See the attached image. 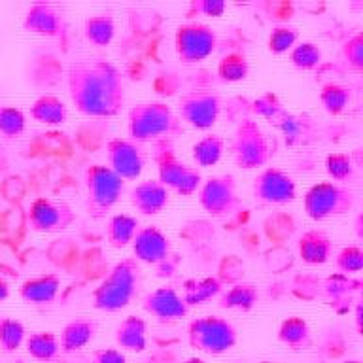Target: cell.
Wrapping results in <instances>:
<instances>
[{"instance_id": "cell-1", "label": "cell", "mask_w": 363, "mask_h": 363, "mask_svg": "<svg viewBox=\"0 0 363 363\" xmlns=\"http://www.w3.org/2000/svg\"><path fill=\"white\" fill-rule=\"evenodd\" d=\"M68 93L78 112L89 118H113L125 106L123 76L106 59H79L68 67Z\"/></svg>"}, {"instance_id": "cell-2", "label": "cell", "mask_w": 363, "mask_h": 363, "mask_svg": "<svg viewBox=\"0 0 363 363\" xmlns=\"http://www.w3.org/2000/svg\"><path fill=\"white\" fill-rule=\"evenodd\" d=\"M127 130L130 140L138 144L157 140H172L184 133L178 113L161 101L138 102L129 108Z\"/></svg>"}, {"instance_id": "cell-3", "label": "cell", "mask_w": 363, "mask_h": 363, "mask_svg": "<svg viewBox=\"0 0 363 363\" xmlns=\"http://www.w3.org/2000/svg\"><path fill=\"white\" fill-rule=\"evenodd\" d=\"M142 271L135 257H125L110 269L102 282L93 289V306L102 312H119L127 308L138 294Z\"/></svg>"}, {"instance_id": "cell-4", "label": "cell", "mask_w": 363, "mask_h": 363, "mask_svg": "<svg viewBox=\"0 0 363 363\" xmlns=\"http://www.w3.org/2000/svg\"><path fill=\"white\" fill-rule=\"evenodd\" d=\"M153 161L157 164V180L169 191H174L182 197H191L203 184V174L197 167L182 161L174 152L172 140L153 142Z\"/></svg>"}, {"instance_id": "cell-5", "label": "cell", "mask_w": 363, "mask_h": 363, "mask_svg": "<svg viewBox=\"0 0 363 363\" xmlns=\"http://www.w3.org/2000/svg\"><path fill=\"white\" fill-rule=\"evenodd\" d=\"M231 155L238 169H263L274 155V142H271V136L261 129L257 121L246 118L235 129L231 140Z\"/></svg>"}, {"instance_id": "cell-6", "label": "cell", "mask_w": 363, "mask_h": 363, "mask_svg": "<svg viewBox=\"0 0 363 363\" xmlns=\"http://www.w3.org/2000/svg\"><path fill=\"white\" fill-rule=\"evenodd\" d=\"M237 329L221 316L193 318L187 325V342L197 352L221 356L237 346Z\"/></svg>"}, {"instance_id": "cell-7", "label": "cell", "mask_w": 363, "mask_h": 363, "mask_svg": "<svg viewBox=\"0 0 363 363\" xmlns=\"http://www.w3.org/2000/svg\"><path fill=\"white\" fill-rule=\"evenodd\" d=\"M354 191L337 182H318L306 189L303 197L306 216L312 221H323L339 218L354 208Z\"/></svg>"}, {"instance_id": "cell-8", "label": "cell", "mask_w": 363, "mask_h": 363, "mask_svg": "<svg viewBox=\"0 0 363 363\" xmlns=\"http://www.w3.org/2000/svg\"><path fill=\"white\" fill-rule=\"evenodd\" d=\"M85 191L89 214L93 218H104L119 203L125 191V180L108 164L95 163L85 170Z\"/></svg>"}, {"instance_id": "cell-9", "label": "cell", "mask_w": 363, "mask_h": 363, "mask_svg": "<svg viewBox=\"0 0 363 363\" xmlns=\"http://www.w3.org/2000/svg\"><path fill=\"white\" fill-rule=\"evenodd\" d=\"M218 45V36L212 27L206 23L187 21L176 28L174 48L176 55L182 62L195 65L208 59Z\"/></svg>"}, {"instance_id": "cell-10", "label": "cell", "mask_w": 363, "mask_h": 363, "mask_svg": "<svg viewBox=\"0 0 363 363\" xmlns=\"http://www.w3.org/2000/svg\"><path fill=\"white\" fill-rule=\"evenodd\" d=\"M221 99L210 89L189 91L178 101V118L197 130L212 129L220 118Z\"/></svg>"}, {"instance_id": "cell-11", "label": "cell", "mask_w": 363, "mask_h": 363, "mask_svg": "<svg viewBox=\"0 0 363 363\" xmlns=\"http://www.w3.org/2000/svg\"><path fill=\"white\" fill-rule=\"evenodd\" d=\"M199 204L204 212L216 218H223L237 212L240 206V199L237 193V182L233 174L210 176L203 180L199 187Z\"/></svg>"}, {"instance_id": "cell-12", "label": "cell", "mask_w": 363, "mask_h": 363, "mask_svg": "<svg viewBox=\"0 0 363 363\" xmlns=\"http://www.w3.org/2000/svg\"><path fill=\"white\" fill-rule=\"evenodd\" d=\"M254 199L261 204H289L297 197V184L286 170L278 167H265L252 184Z\"/></svg>"}, {"instance_id": "cell-13", "label": "cell", "mask_w": 363, "mask_h": 363, "mask_svg": "<svg viewBox=\"0 0 363 363\" xmlns=\"http://www.w3.org/2000/svg\"><path fill=\"white\" fill-rule=\"evenodd\" d=\"M108 167L121 178V180H136L140 178L146 167V152L138 142L130 138L113 136L106 142Z\"/></svg>"}, {"instance_id": "cell-14", "label": "cell", "mask_w": 363, "mask_h": 363, "mask_svg": "<svg viewBox=\"0 0 363 363\" xmlns=\"http://www.w3.org/2000/svg\"><path fill=\"white\" fill-rule=\"evenodd\" d=\"M74 210L67 203L50 197L34 199L28 208V225L36 233H59L72 225Z\"/></svg>"}, {"instance_id": "cell-15", "label": "cell", "mask_w": 363, "mask_h": 363, "mask_svg": "<svg viewBox=\"0 0 363 363\" xmlns=\"http://www.w3.org/2000/svg\"><path fill=\"white\" fill-rule=\"evenodd\" d=\"M133 254L138 263L159 265L169 259L170 240L157 225H144L133 240Z\"/></svg>"}, {"instance_id": "cell-16", "label": "cell", "mask_w": 363, "mask_h": 363, "mask_svg": "<svg viewBox=\"0 0 363 363\" xmlns=\"http://www.w3.org/2000/svg\"><path fill=\"white\" fill-rule=\"evenodd\" d=\"M142 308L161 322H174L189 314V306L184 297L170 286H161L150 291L142 301Z\"/></svg>"}, {"instance_id": "cell-17", "label": "cell", "mask_w": 363, "mask_h": 363, "mask_svg": "<svg viewBox=\"0 0 363 363\" xmlns=\"http://www.w3.org/2000/svg\"><path fill=\"white\" fill-rule=\"evenodd\" d=\"M23 28L40 36H61L65 33V13L51 2H34L23 17Z\"/></svg>"}, {"instance_id": "cell-18", "label": "cell", "mask_w": 363, "mask_h": 363, "mask_svg": "<svg viewBox=\"0 0 363 363\" xmlns=\"http://www.w3.org/2000/svg\"><path fill=\"white\" fill-rule=\"evenodd\" d=\"M129 201L142 216L161 214L170 203V191L159 180H142L129 193Z\"/></svg>"}, {"instance_id": "cell-19", "label": "cell", "mask_w": 363, "mask_h": 363, "mask_svg": "<svg viewBox=\"0 0 363 363\" xmlns=\"http://www.w3.org/2000/svg\"><path fill=\"white\" fill-rule=\"evenodd\" d=\"M61 289V278L55 272H45L25 280L19 288V297L28 305H48L57 299Z\"/></svg>"}, {"instance_id": "cell-20", "label": "cell", "mask_w": 363, "mask_h": 363, "mask_svg": "<svg viewBox=\"0 0 363 363\" xmlns=\"http://www.w3.org/2000/svg\"><path fill=\"white\" fill-rule=\"evenodd\" d=\"M96 322L91 318H74L67 325L62 328L61 337H59V345L61 350L67 354H74V352L82 350L89 345L91 340L95 339L96 335Z\"/></svg>"}, {"instance_id": "cell-21", "label": "cell", "mask_w": 363, "mask_h": 363, "mask_svg": "<svg viewBox=\"0 0 363 363\" xmlns=\"http://www.w3.org/2000/svg\"><path fill=\"white\" fill-rule=\"evenodd\" d=\"M333 255V240L323 231L311 229L299 238V257L306 265H323Z\"/></svg>"}, {"instance_id": "cell-22", "label": "cell", "mask_w": 363, "mask_h": 363, "mask_svg": "<svg viewBox=\"0 0 363 363\" xmlns=\"http://www.w3.org/2000/svg\"><path fill=\"white\" fill-rule=\"evenodd\" d=\"M146 331L147 323L144 318L135 316V314L123 318L116 328V345L121 350L140 354V352L146 350L147 346Z\"/></svg>"}, {"instance_id": "cell-23", "label": "cell", "mask_w": 363, "mask_h": 363, "mask_svg": "<svg viewBox=\"0 0 363 363\" xmlns=\"http://www.w3.org/2000/svg\"><path fill=\"white\" fill-rule=\"evenodd\" d=\"M277 337L289 350H306L312 345L311 325L301 316H289L282 320Z\"/></svg>"}, {"instance_id": "cell-24", "label": "cell", "mask_w": 363, "mask_h": 363, "mask_svg": "<svg viewBox=\"0 0 363 363\" xmlns=\"http://www.w3.org/2000/svg\"><path fill=\"white\" fill-rule=\"evenodd\" d=\"M30 118L44 125H62L68 119V108L59 96L42 95L30 104Z\"/></svg>"}, {"instance_id": "cell-25", "label": "cell", "mask_w": 363, "mask_h": 363, "mask_svg": "<svg viewBox=\"0 0 363 363\" xmlns=\"http://www.w3.org/2000/svg\"><path fill=\"white\" fill-rule=\"evenodd\" d=\"M140 229V223L135 216L129 214H116L110 218L106 227V238L108 244L116 250L127 248L129 244H133L136 233Z\"/></svg>"}, {"instance_id": "cell-26", "label": "cell", "mask_w": 363, "mask_h": 363, "mask_svg": "<svg viewBox=\"0 0 363 363\" xmlns=\"http://www.w3.org/2000/svg\"><path fill=\"white\" fill-rule=\"evenodd\" d=\"M259 301V289L254 284L240 282L220 294V306L227 311L250 312Z\"/></svg>"}, {"instance_id": "cell-27", "label": "cell", "mask_w": 363, "mask_h": 363, "mask_svg": "<svg viewBox=\"0 0 363 363\" xmlns=\"http://www.w3.org/2000/svg\"><path fill=\"white\" fill-rule=\"evenodd\" d=\"M225 152V140L220 135H204L191 147V157L197 167L208 169L221 161Z\"/></svg>"}, {"instance_id": "cell-28", "label": "cell", "mask_w": 363, "mask_h": 363, "mask_svg": "<svg viewBox=\"0 0 363 363\" xmlns=\"http://www.w3.org/2000/svg\"><path fill=\"white\" fill-rule=\"evenodd\" d=\"M221 289H223V284H221L220 278L204 277L199 278V280L187 282L182 297L186 301V305L191 308V306L204 305V303H208L214 297H218L221 294Z\"/></svg>"}, {"instance_id": "cell-29", "label": "cell", "mask_w": 363, "mask_h": 363, "mask_svg": "<svg viewBox=\"0 0 363 363\" xmlns=\"http://www.w3.org/2000/svg\"><path fill=\"white\" fill-rule=\"evenodd\" d=\"M84 34L96 48H106L116 36V21L110 13H95L85 19Z\"/></svg>"}, {"instance_id": "cell-30", "label": "cell", "mask_w": 363, "mask_h": 363, "mask_svg": "<svg viewBox=\"0 0 363 363\" xmlns=\"http://www.w3.org/2000/svg\"><path fill=\"white\" fill-rule=\"evenodd\" d=\"M25 348H27L28 356L38 359V362H51L55 359L61 345H59V337L51 331H36L30 333L25 339Z\"/></svg>"}, {"instance_id": "cell-31", "label": "cell", "mask_w": 363, "mask_h": 363, "mask_svg": "<svg viewBox=\"0 0 363 363\" xmlns=\"http://www.w3.org/2000/svg\"><path fill=\"white\" fill-rule=\"evenodd\" d=\"M250 74V62L246 55L233 51L227 55L221 57V61L218 62V78L223 84H237L242 79L248 78Z\"/></svg>"}, {"instance_id": "cell-32", "label": "cell", "mask_w": 363, "mask_h": 363, "mask_svg": "<svg viewBox=\"0 0 363 363\" xmlns=\"http://www.w3.org/2000/svg\"><path fill=\"white\" fill-rule=\"evenodd\" d=\"M352 93L348 87L340 84H325L320 91V102L323 110L331 116H340L346 112V108L350 106Z\"/></svg>"}, {"instance_id": "cell-33", "label": "cell", "mask_w": 363, "mask_h": 363, "mask_svg": "<svg viewBox=\"0 0 363 363\" xmlns=\"http://www.w3.org/2000/svg\"><path fill=\"white\" fill-rule=\"evenodd\" d=\"M27 127V116L21 108L0 106V136L4 138H19Z\"/></svg>"}, {"instance_id": "cell-34", "label": "cell", "mask_w": 363, "mask_h": 363, "mask_svg": "<svg viewBox=\"0 0 363 363\" xmlns=\"http://www.w3.org/2000/svg\"><path fill=\"white\" fill-rule=\"evenodd\" d=\"M25 325L16 318H0V348L4 352H16L25 342Z\"/></svg>"}, {"instance_id": "cell-35", "label": "cell", "mask_w": 363, "mask_h": 363, "mask_svg": "<svg viewBox=\"0 0 363 363\" xmlns=\"http://www.w3.org/2000/svg\"><path fill=\"white\" fill-rule=\"evenodd\" d=\"M299 44V30L295 27H289V25H277V27L271 28L269 33V51L274 53V55H282V53H288Z\"/></svg>"}, {"instance_id": "cell-36", "label": "cell", "mask_w": 363, "mask_h": 363, "mask_svg": "<svg viewBox=\"0 0 363 363\" xmlns=\"http://www.w3.org/2000/svg\"><path fill=\"white\" fill-rule=\"evenodd\" d=\"M289 61L299 70H314L322 62V50L314 42H299L289 51Z\"/></svg>"}, {"instance_id": "cell-37", "label": "cell", "mask_w": 363, "mask_h": 363, "mask_svg": "<svg viewBox=\"0 0 363 363\" xmlns=\"http://www.w3.org/2000/svg\"><path fill=\"white\" fill-rule=\"evenodd\" d=\"M325 172L337 184L350 180L354 176V161L348 153H329L325 157Z\"/></svg>"}, {"instance_id": "cell-38", "label": "cell", "mask_w": 363, "mask_h": 363, "mask_svg": "<svg viewBox=\"0 0 363 363\" xmlns=\"http://www.w3.org/2000/svg\"><path fill=\"white\" fill-rule=\"evenodd\" d=\"M335 265L342 274L363 272V246H345L335 257Z\"/></svg>"}, {"instance_id": "cell-39", "label": "cell", "mask_w": 363, "mask_h": 363, "mask_svg": "<svg viewBox=\"0 0 363 363\" xmlns=\"http://www.w3.org/2000/svg\"><path fill=\"white\" fill-rule=\"evenodd\" d=\"M252 106H254V112L257 116L265 119H278L282 118L286 110H284V104L280 101V96L277 93H272V91H267L263 95H259L252 102Z\"/></svg>"}, {"instance_id": "cell-40", "label": "cell", "mask_w": 363, "mask_h": 363, "mask_svg": "<svg viewBox=\"0 0 363 363\" xmlns=\"http://www.w3.org/2000/svg\"><path fill=\"white\" fill-rule=\"evenodd\" d=\"M342 59L352 70L363 72V30L352 34L350 38L346 40L342 45Z\"/></svg>"}, {"instance_id": "cell-41", "label": "cell", "mask_w": 363, "mask_h": 363, "mask_svg": "<svg viewBox=\"0 0 363 363\" xmlns=\"http://www.w3.org/2000/svg\"><path fill=\"white\" fill-rule=\"evenodd\" d=\"M227 10L225 0H191L187 6V16H206V17H221Z\"/></svg>"}, {"instance_id": "cell-42", "label": "cell", "mask_w": 363, "mask_h": 363, "mask_svg": "<svg viewBox=\"0 0 363 363\" xmlns=\"http://www.w3.org/2000/svg\"><path fill=\"white\" fill-rule=\"evenodd\" d=\"M91 363H127V357L118 348H99L93 352Z\"/></svg>"}, {"instance_id": "cell-43", "label": "cell", "mask_w": 363, "mask_h": 363, "mask_svg": "<svg viewBox=\"0 0 363 363\" xmlns=\"http://www.w3.org/2000/svg\"><path fill=\"white\" fill-rule=\"evenodd\" d=\"M354 323H356V331L359 337H363V299L359 301L354 308Z\"/></svg>"}, {"instance_id": "cell-44", "label": "cell", "mask_w": 363, "mask_h": 363, "mask_svg": "<svg viewBox=\"0 0 363 363\" xmlns=\"http://www.w3.org/2000/svg\"><path fill=\"white\" fill-rule=\"evenodd\" d=\"M354 233H356V237L359 238V240H363V212H359V214L354 218Z\"/></svg>"}, {"instance_id": "cell-45", "label": "cell", "mask_w": 363, "mask_h": 363, "mask_svg": "<svg viewBox=\"0 0 363 363\" xmlns=\"http://www.w3.org/2000/svg\"><path fill=\"white\" fill-rule=\"evenodd\" d=\"M8 297H10V284L0 277V303H4Z\"/></svg>"}, {"instance_id": "cell-46", "label": "cell", "mask_w": 363, "mask_h": 363, "mask_svg": "<svg viewBox=\"0 0 363 363\" xmlns=\"http://www.w3.org/2000/svg\"><path fill=\"white\" fill-rule=\"evenodd\" d=\"M184 363H206V362H204V359H201V357H187Z\"/></svg>"}, {"instance_id": "cell-47", "label": "cell", "mask_w": 363, "mask_h": 363, "mask_svg": "<svg viewBox=\"0 0 363 363\" xmlns=\"http://www.w3.org/2000/svg\"><path fill=\"white\" fill-rule=\"evenodd\" d=\"M342 363H363V362H359V359H346V362Z\"/></svg>"}, {"instance_id": "cell-48", "label": "cell", "mask_w": 363, "mask_h": 363, "mask_svg": "<svg viewBox=\"0 0 363 363\" xmlns=\"http://www.w3.org/2000/svg\"><path fill=\"white\" fill-rule=\"evenodd\" d=\"M259 363H272V362H267V359H263V362H259Z\"/></svg>"}]
</instances>
